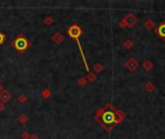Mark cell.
Returning a JSON list of instances; mask_svg holds the SVG:
<instances>
[{
	"mask_svg": "<svg viewBox=\"0 0 165 139\" xmlns=\"http://www.w3.org/2000/svg\"><path fill=\"white\" fill-rule=\"evenodd\" d=\"M125 118V114L117 110L112 104H106L103 108H100L96 113L95 120L107 131H111L121 121Z\"/></svg>",
	"mask_w": 165,
	"mask_h": 139,
	"instance_id": "cell-1",
	"label": "cell"
},
{
	"mask_svg": "<svg viewBox=\"0 0 165 139\" xmlns=\"http://www.w3.org/2000/svg\"><path fill=\"white\" fill-rule=\"evenodd\" d=\"M12 46L16 49L17 52H19V54H23L24 52L27 50V48L31 46V42L24 36L23 34L19 33L17 36L12 41Z\"/></svg>",
	"mask_w": 165,
	"mask_h": 139,
	"instance_id": "cell-2",
	"label": "cell"
},
{
	"mask_svg": "<svg viewBox=\"0 0 165 139\" xmlns=\"http://www.w3.org/2000/svg\"><path fill=\"white\" fill-rule=\"evenodd\" d=\"M82 33L81 27H80L79 25H77V24H73L70 28L68 29V34L69 36L71 37L72 39L76 40L77 42H78V44H79V48L80 50H81V54L82 56V58H84V61H85V64H86V67H87V70H89V67H87V61H86V58H85L84 56V53H82V48H81V44H80V42H79V37L81 36Z\"/></svg>",
	"mask_w": 165,
	"mask_h": 139,
	"instance_id": "cell-3",
	"label": "cell"
},
{
	"mask_svg": "<svg viewBox=\"0 0 165 139\" xmlns=\"http://www.w3.org/2000/svg\"><path fill=\"white\" fill-rule=\"evenodd\" d=\"M12 99V94L9 93L7 90H2L0 92V101L2 103H7Z\"/></svg>",
	"mask_w": 165,
	"mask_h": 139,
	"instance_id": "cell-4",
	"label": "cell"
},
{
	"mask_svg": "<svg viewBox=\"0 0 165 139\" xmlns=\"http://www.w3.org/2000/svg\"><path fill=\"white\" fill-rule=\"evenodd\" d=\"M156 33L162 39H165V21H162L156 28Z\"/></svg>",
	"mask_w": 165,
	"mask_h": 139,
	"instance_id": "cell-5",
	"label": "cell"
},
{
	"mask_svg": "<svg viewBox=\"0 0 165 139\" xmlns=\"http://www.w3.org/2000/svg\"><path fill=\"white\" fill-rule=\"evenodd\" d=\"M52 40H54L56 43L59 44V43H61V42L64 40V37L62 36L60 33H56V35H54V37H52Z\"/></svg>",
	"mask_w": 165,
	"mask_h": 139,
	"instance_id": "cell-6",
	"label": "cell"
},
{
	"mask_svg": "<svg viewBox=\"0 0 165 139\" xmlns=\"http://www.w3.org/2000/svg\"><path fill=\"white\" fill-rule=\"evenodd\" d=\"M5 41H6V36H5V35L2 33L1 31H0V46H1V44H3Z\"/></svg>",
	"mask_w": 165,
	"mask_h": 139,
	"instance_id": "cell-7",
	"label": "cell"
},
{
	"mask_svg": "<svg viewBox=\"0 0 165 139\" xmlns=\"http://www.w3.org/2000/svg\"><path fill=\"white\" fill-rule=\"evenodd\" d=\"M42 96H43L44 98H48V97L51 96V91L48 90V89H46V90L43 91V93H42Z\"/></svg>",
	"mask_w": 165,
	"mask_h": 139,
	"instance_id": "cell-8",
	"label": "cell"
},
{
	"mask_svg": "<svg viewBox=\"0 0 165 139\" xmlns=\"http://www.w3.org/2000/svg\"><path fill=\"white\" fill-rule=\"evenodd\" d=\"M27 120H28V118H27L25 115H21V117L19 118V121H21L22 124L25 123V122H26Z\"/></svg>",
	"mask_w": 165,
	"mask_h": 139,
	"instance_id": "cell-9",
	"label": "cell"
},
{
	"mask_svg": "<svg viewBox=\"0 0 165 139\" xmlns=\"http://www.w3.org/2000/svg\"><path fill=\"white\" fill-rule=\"evenodd\" d=\"M17 101H19V103H24V101H26V97L24 95H21L19 98H17Z\"/></svg>",
	"mask_w": 165,
	"mask_h": 139,
	"instance_id": "cell-10",
	"label": "cell"
},
{
	"mask_svg": "<svg viewBox=\"0 0 165 139\" xmlns=\"http://www.w3.org/2000/svg\"><path fill=\"white\" fill-rule=\"evenodd\" d=\"M45 22H46V24H52L51 23V22H52V19H51V17H47V19H45Z\"/></svg>",
	"mask_w": 165,
	"mask_h": 139,
	"instance_id": "cell-11",
	"label": "cell"
},
{
	"mask_svg": "<svg viewBox=\"0 0 165 139\" xmlns=\"http://www.w3.org/2000/svg\"><path fill=\"white\" fill-rule=\"evenodd\" d=\"M4 108H5V106H4L3 103H1V101H0V111H2Z\"/></svg>",
	"mask_w": 165,
	"mask_h": 139,
	"instance_id": "cell-12",
	"label": "cell"
},
{
	"mask_svg": "<svg viewBox=\"0 0 165 139\" xmlns=\"http://www.w3.org/2000/svg\"><path fill=\"white\" fill-rule=\"evenodd\" d=\"M79 83H81V84H82V86H84V85H85V79H84V78H82L81 80L79 81Z\"/></svg>",
	"mask_w": 165,
	"mask_h": 139,
	"instance_id": "cell-13",
	"label": "cell"
},
{
	"mask_svg": "<svg viewBox=\"0 0 165 139\" xmlns=\"http://www.w3.org/2000/svg\"><path fill=\"white\" fill-rule=\"evenodd\" d=\"M27 136H28V134H27V133H25V134L23 133V134H22V137H23V138H26Z\"/></svg>",
	"mask_w": 165,
	"mask_h": 139,
	"instance_id": "cell-14",
	"label": "cell"
},
{
	"mask_svg": "<svg viewBox=\"0 0 165 139\" xmlns=\"http://www.w3.org/2000/svg\"><path fill=\"white\" fill-rule=\"evenodd\" d=\"M1 90H2V86L0 85V92H1Z\"/></svg>",
	"mask_w": 165,
	"mask_h": 139,
	"instance_id": "cell-15",
	"label": "cell"
}]
</instances>
